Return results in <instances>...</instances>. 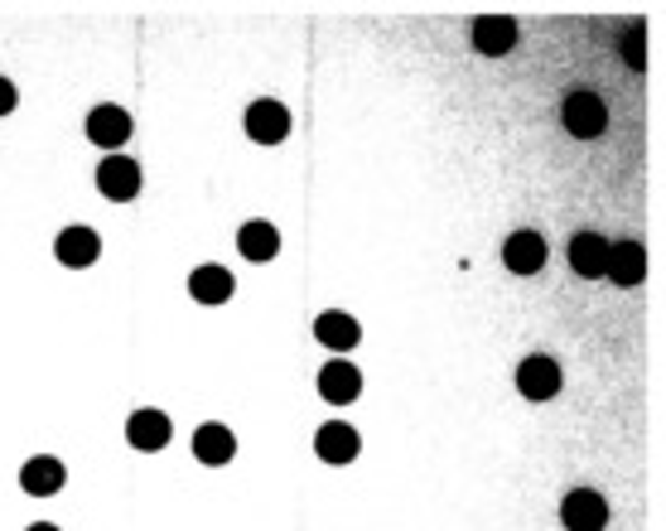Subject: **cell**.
<instances>
[{"mask_svg":"<svg viewBox=\"0 0 666 531\" xmlns=\"http://www.w3.org/2000/svg\"><path fill=\"white\" fill-rule=\"evenodd\" d=\"M603 266H609V241L599 233H575L571 237V271L585 275V281H599Z\"/></svg>","mask_w":666,"mask_h":531,"instance_id":"10","label":"cell"},{"mask_svg":"<svg viewBox=\"0 0 666 531\" xmlns=\"http://www.w3.org/2000/svg\"><path fill=\"white\" fill-rule=\"evenodd\" d=\"M15 102H20L15 82H10V78H0V116H10V112H15Z\"/></svg>","mask_w":666,"mask_h":531,"instance_id":"21","label":"cell"},{"mask_svg":"<svg viewBox=\"0 0 666 531\" xmlns=\"http://www.w3.org/2000/svg\"><path fill=\"white\" fill-rule=\"evenodd\" d=\"M358 392H362V372L353 368V362L334 358L329 368L319 372V396H324V402H334V406H348V402H358Z\"/></svg>","mask_w":666,"mask_h":531,"instance_id":"8","label":"cell"},{"mask_svg":"<svg viewBox=\"0 0 666 531\" xmlns=\"http://www.w3.org/2000/svg\"><path fill=\"white\" fill-rule=\"evenodd\" d=\"M503 261L512 275H537L541 266H546V241L537 233H512L503 241Z\"/></svg>","mask_w":666,"mask_h":531,"instance_id":"7","label":"cell"},{"mask_svg":"<svg viewBox=\"0 0 666 531\" xmlns=\"http://www.w3.org/2000/svg\"><path fill=\"white\" fill-rule=\"evenodd\" d=\"M97 189L112 203H131L140 193V165L126 160V155H106L102 169H97Z\"/></svg>","mask_w":666,"mask_h":531,"instance_id":"4","label":"cell"},{"mask_svg":"<svg viewBox=\"0 0 666 531\" xmlns=\"http://www.w3.org/2000/svg\"><path fill=\"white\" fill-rule=\"evenodd\" d=\"M561 522H565V531H603L609 502H603L595 488H575V493H565V502H561Z\"/></svg>","mask_w":666,"mask_h":531,"instance_id":"3","label":"cell"},{"mask_svg":"<svg viewBox=\"0 0 666 531\" xmlns=\"http://www.w3.org/2000/svg\"><path fill=\"white\" fill-rule=\"evenodd\" d=\"M314 338H319V343H329L334 353H348V348L362 343V329H358L353 314L329 309V314H319V319H314Z\"/></svg>","mask_w":666,"mask_h":531,"instance_id":"13","label":"cell"},{"mask_svg":"<svg viewBox=\"0 0 666 531\" xmlns=\"http://www.w3.org/2000/svg\"><path fill=\"white\" fill-rule=\"evenodd\" d=\"M237 251L247 261H257V266H266V261H275V251H281V233H275L271 223H241V233H237Z\"/></svg>","mask_w":666,"mask_h":531,"instance_id":"16","label":"cell"},{"mask_svg":"<svg viewBox=\"0 0 666 531\" xmlns=\"http://www.w3.org/2000/svg\"><path fill=\"white\" fill-rule=\"evenodd\" d=\"M20 488L34 493V498H54V493L64 488V464H58V459H48V454L30 459V464L20 468Z\"/></svg>","mask_w":666,"mask_h":531,"instance_id":"17","label":"cell"},{"mask_svg":"<svg viewBox=\"0 0 666 531\" xmlns=\"http://www.w3.org/2000/svg\"><path fill=\"white\" fill-rule=\"evenodd\" d=\"M358 450H362L358 430H353V426H343V420H329V426L314 434V454H319L324 464H353Z\"/></svg>","mask_w":666,"mask_h":531,"instance_id":"6","label":"cell"},{"mask_svg":"<svg viewBox=\"0 0 666 531\" xmlns=\"http://www.w3.org/2000/svg\"><path fill=\"white\" fill-rule=\"evenodd\" d=\"M30 531H58V527H54V522H34Z\"/></svg>","mask_w":666,"mask_h":531,"instance_id":"22","label":"cell"},{"mask_svg":"<svg viewBox=\"0 0 666 531\" xmlns=\"http://www.w3.org/2000/svg\"><path fill=\"white\" fill-rule=\"evenodd\" d=\"M561 121L575 140H595V136H603V126H609V106H603V97H595V92H571L561 106Z\"/></svg>","mask_w":666,"mask_h":531,"instance_id":"1","label":"cell"},{"mask_svg":"<svg viewBox=\"0 0 666 531\" xmlns=\"http://www.w3.org/2000/svg\"><path fill=\"white\" fill-rule=\"evenodd\" d=\"M561 362L537 353V358H522V368H517V392L527 396V402H551L555 392H561Z\"/></svg>","mask_w":666,"mask_h":531,"instance_id":"2","label":"cell"},{"mask_svg":"<svg viewBox=\"0 0 666 531\" xmlns=\"http://www.w3.org/2000/svg\"><path fill=\"white\" fill-rule=\"evenodd\" d=\"M643 24H633V30L623 34V58H628V68H647V48H643Z\"/></svg>","mask_w":666,"mask_h":531,"instance_id":"20","label":"cell"},{"mask_svg":"<svg viewBox=\"0 0 666 531\" xmlns=\"http://www.w3.org/2000/svg\"><path fill=\"white\" fill-rule=\"evenodd\" d=\"M169 434H174V426H169L165 410H136L126 426V440L136 444V450H165Z\"/></svg>","mask_w":666,"mask_h":531,"instance_id":"14","label":"cell"},{"mask_svg":"<svg viewBox=\"0 0 666 531\" xmlns=\"http://www.w3.org/2000/svg\"><path fill=\"white\" fill-rule=\"evenodd\" d=\"M193 454H199L203 464L223 468L227 459L237 454V440H233V430H227V426H217V420H208V426H199V430H193Z\"/></svg>","mask_w":666,"mask_h":531,"instance_id":"15","label":"cell"},{"mask_svg":"<svg viewBox=\"0 0 666 531\" xmlns=\"http://www.w3.org/2000/svg\"><path fill=\"white\" fill-rule=\"evenodd\" d=\"M247 136L257 145H281L290 136V112L281 102H271V97H261V102L247 106Z\"/></svg>","mask_w":666,"mask_h":531,"instance_id":"5","label":"cell"},{"mask_svg":"<svg viewBox=\"0 0 666 531\" xmlns=\"http://www.w3.org/2000/svg\"><path fill=\"white\" fill-rule=\"evenodd\" d=\"M189 290L199 305H227L233 300V275H227V266H199L189 275Z\"/></svg>","mask_w":666,"mask_h":531,"instance_id":"18","label":"cell"},{"mask_svg":"<svg viewBox=\"0 0 666 531\" xmlns=\"http://www.w3.org/2000/svg\"><path fill=\"white\" fill-rule=\"evenodd\" d=\"M603 275H613V285H643V275H647V251H643V241H613Z\"/></svg>","mask_w":666,"mask_h":531,"instance_id":"9","label":"cell"},{"mask_svg":"<svg viewBox=\"0 0 666 531\" xmlns=\"http://www.w3.org/2000/svg\"><path fill=\"white\" fill-rule=\"evenodd\" d=\"M512 44H517V24L507 20V15H483V20L474 24V48H478V54L498 58V54H507Z\"/></svg>","mask_w":666,"mask_h":531,"instance_id":"19","label":"cell"},{"mask_svg":"<svg viewBox=\"0 0 666 531\" xmlns=\"http://www.w3.org/2000/svg\"><path fill=\"white\" fill-rule=\"evenodd\" d=\"M54 251H58V261H64V266L82 271V266H92L97 257H102V237H97L92 227H68V233H58Z\"/></svg>","mask_w":666,"mask_h":531,"instance_id":"11","label":"cell"},{"mask_svg":"<svg viewBox=\"0 0 666 531\" xmlns=\"http://www.w3.org/2000/svg\"><path fill=\"white\" fill-rule=\"evenodd\" d=\"M88 140L92 145H126L131 140V116H126V106H92V116H88Z\"/></svg>","mask_w":666,"mask_h":531,"instance_id":"12","label":"cell"}]
</instances>
